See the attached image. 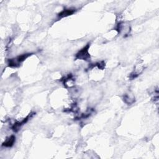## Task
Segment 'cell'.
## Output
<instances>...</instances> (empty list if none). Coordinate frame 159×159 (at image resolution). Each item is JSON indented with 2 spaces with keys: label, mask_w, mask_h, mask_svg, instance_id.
Wrapping results in <instances>:
<instances>
[{
  "label": "cell",
  "mask_w": 159,
  "mask_h": 159,
  "mask_svg": "<svg viewBox=\"0 0 159 159\" xmlns=\"http://www.w3.org/2000/svg\"><path fill=\"white\" fill-rule=\"evenodd\" d=\"M75 12V9H65L58 14V17L59 18H63L64 17L70 16V15L73 14Z\"/></svg>",
  "instance_id": "4"
},
{
  "label": "cell",
  "mask_w": 159,
  "mask_h": 159,
  "mask_svg": "<svg viewBox=\"0 0 159 159\" xmlns=\"http://www.w3.org/2000/svg\"><path fill=\"white\" fill-rule=\"evenodd\" d=\"M31 55V54H25L19 55L16 58L10 59L8 61V65L10 67H17Z\"/></svg>",
  "instance_id": "1"
},
{
  "label": "cell",
  "mask_w": 159,
  "mask_h": 159,
  "mask_svg": "<svg viewBox=\"0 0 159 159\" xmlns=\"http://www.w3.org/2000/svg\"><path fill=\"white\" fill-rule=\"evenodd\" d=\"M15 141H16V137L14 135H11L3 143L2 146L6 147H11L14 145Z\"/></svg>",
  "instance_id": "5"
},
{
  "label": "cell",
  "mask_w": 159,
  "mask_h": 159,
  "mask_svg": "<svg viewBox=\"0 0 159 159\" xmlns=\"http://www.w3.org/2000/svg\"><path fill=\"white\" fill-rule=\"evenodd\" d=\"M89 47V44H87L85 47L81 49L76 54V59L88 60L90 58V55L89 54L88 49Z\"/></svg>",
  "instance_id": "2"
},
{
  "label": "cell",
  "mask_w": 159,
  "mask_h": 159,
  "mask_svg": "<svg viewBox=\"0 0 159 159\" xmlns=\"http://www.w3.org/2000/svg\"><path fill=\"white\" fill-rule=\"evenodd\" d=\"M32 116V114H29L25 119H24L22 121H21V122H17L16 123H15L13 126L12 127V129H13V130L15 132H17L19 131V129H20V127L22 126V125H24L26 123H27V121L29 120V118H31Z\"/></svg>",
  "instance_id": "3"
},
{
  "label": "cell",
  "mask_w": 159,
  "mask_h": 159,
  "mask_svg": "<svg viewBox=\"0 0 159 159\" xmlns=\"http://www.w3.org/2000/svg\"><path fill=\"white\" fill-rule=\"evenodd\" d=\"M124 101H125L126 103L130 105V104H132L135 100H134V98L133 97L131 98L130 96H129L128 95H126L124 97Z\"/></svg>",
  "instance_id": "6"
}]
</instances>
